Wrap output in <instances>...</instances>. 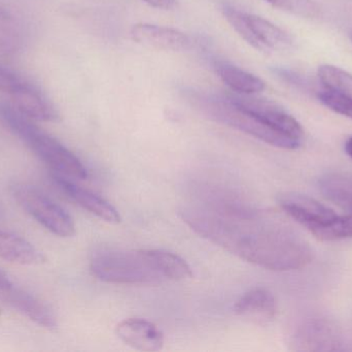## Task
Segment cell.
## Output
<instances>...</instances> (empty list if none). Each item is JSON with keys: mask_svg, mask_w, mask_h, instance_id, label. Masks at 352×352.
I'll return each mask as SVG.
<instances>
[{"mask_svg": "<svg viewBox=\"0 0 352 352\" xmlns=\"http://www.w3.org/2000/svg\"><path fill=\"white\" fill-rule=\"evenodd\" d=\"M52 180L70 200H74L91 214L111 225H118L121 222V216L117 209L98 194L78 185L69 180V177L60 175V174H52Z\"/></svg>", "mask_w": 352, "mask_h": 352, "instance_id": "8fae6325", "label": "cell"}, {"mask_svg": "<svg viewBox=\"0 0 352 352\" xmlns=\"http://www.w3.org/2000/svg\"><path fill=\"white\" fill-rule=\"evenodd\" d=\"M214 68L221 81L237 94L254 95L266 88L262 79L233 64L217 62Z\"/></svg>", "mask_w": 352, "mask_h": 352, "instance_id": "e0dca14e", "label": "cell"}, {"mask_svg": "<svg viewBox=\"0 0 352 352\" xmlns=\"http://www.w3.org/2000/svg\"><path fill=\"white\" fill-rule=\"evenodd\" d=\"M291 344L296 351H341L343 338L340 331L330 320L312 316L304 318L294 329Z\"/></svg>", "mask_w": 352, "mask_h": 352, "instance_id": "9c48e42d", "label": "cell"}, {"mask_svg": "<svg viewBox=\"0 0 352 352\" xmlns=\"http://www.w3.org/2000/svg\"><path fill=\"white\" fill-rule=\"evenodd\" d=\"M0 258L22 266H39L45 262V254L28 240L4 229H0Z\"/></svg>", "mask_w": 352, "mask_h": 352, "instance_id": "9a60e30c", "label": "cell"}, {"mask_svg": "<svg viewBox=\"0 0 352 352\" xmlns=\"http://www.w3.org/2000/svg\"><path fill=\"white\" fill-rule=\"evenodd\" d=\"M232 103L254 116L273 130H278L287 136L302 141L304 130L301 124L283 107L274 101L254 96V95L237 94L234 92L227 95Z\"/></svg>", "mask_w": 352, "mask_h": 352, "instance_id": "ba28073f", "label": "cell"}, {"mask_svg": "<svg viewBox=\"0 0 352 352\" xmlns=\"http://www.w3.org/2000/svg\"><path fill=\"white\" fill-rule=\"evenodd\" d=\"M349 37H351V39L352 41V30L351 31V32H349Z\"/></svg>", "mask_w": 352, "mask_h": 352, "instance_id": "4316f807", "label": "cell"}, {"mask_svg": "<svg viewBox=\"0 0 352 352\" xmlns=\"http://www.w3.org/2000/svg\"><path fill=\"white\" fill-rule=\"evenodd\" d=\"M148 6L159 10H171L175 6V0H144Z\"/></svg>", "mask_w": 352, "mask_h": 352, "instance_id": "603a6c76", "label": "cell"}, {"mask_svg": "<svg viewBox=\"0 0 352 352\" xmlns=\"http://www.w3.org/2000/svg\"><path fill=\"white\" fill-rule=\"evenodd\" d=\"M118 338L132 349L158 351L164 345V335L152 322L144 318H127L116 328Z\"/></svg>", "mask_w": 352, "mask_h": 352, "instance_id": "4fadbf2b", "label": "cell"}, {"mask_svg": "<svg viewBox=\"0 0 352 352\" xmlns=\"http://www.w3.org/2000/svg\"><path fill=\"white\" fill-rule=\"evenodd\" d=\"M318 76L324 88L352 96V74L338 66L324 64L318 70Z\"/></svg>", "mask_w": 352, "mask_h": 352, "instance_id": "ffe728a7", "label": "cell"}, {"mask_svg": "<svg viewBox=\"0 0 352 352\" xmlns=\"http://www.w3.org/2000/svg\"><path fill=\"white\" fill-rule=\"evenodd\" d=\"M132 39L140 45L164 51H188L192 47V41L188 34L160 25L140 23L130 31Z\"/></svg>", "mask_w": 352, "mask_h": 352, "instance_id": "7c38bea8", "label": "cell"}, {"mask_svg": "<svg viewBox=\"0 0 352 352\" xmlns=\"http://www.w3.org/2000/svg\"><path fill=\"white\" fill-rule=\"evenodd\" d=\"M281 209L312 235L324 241L352 238V215H338L314 198L299 194H285L278 200Z\"/></svg>", "mask_w": 352, "mask_h": 352, "instance_id": "5b68a950", "label": "cell"}, {"mask_svg": "<svg viewBox=\"0 0 352 352\" xmlns=\"http://www.w3.org/2000/svg\"><path fill=\"white\" fill-rule=\"evenodd\" d=\"M32 121L12 103L0 101V122L43 163L51 167L54 173L76 179H87L88 171L80 159Z\"/></svg>", "mask_w": 352, "mask_h": 352, "instance_id": "7a4b0ae2", "label": "cell"}, {"mask_svg": "<svg viewBox=\"0 0 352 352\" xmlns=\"http://www.w3.org/2000/svg\"><path fill=\"white\" fill-rule=\"evenodd\" d=\"M234 311L254 324H268L276 314V301L268 289L256 287L240 297L234 306Z\"/></svg>", "mask_w": 352, "mask_h": 352, "instance_id": "5bb4252c", "label": "cell"}, {"mask_svg": "<svg viewBox=\"0 0 352 352\" xmlns=\"http://www.w3.org/2000/svg\"><path fill=\"white\" fill-rule=\"evenodd\" d=\"M279 10L301 18H316L320 14V6L314 0H266Z\"/></svg>", "mask_w": 352, "mask_h": 352, "instance_id": "44dd1931", "label": "cell"}, {"mask_svg": "<svg viewBox=\"0 0 352 352\" xmlns=\"http://www.w3.org/2000/svg\"><path fill=\"white\" fill-rule=\"evenodd\" d=\"M324 198L342 208L351 211L352 207V176L349 174L331 173L318 182Z\"/></svg>", "mask_w": 352, "mask_h": 352, "instance_id": "ac0fdd59", "label": "cell"}, {"mask_svg": "<svg viewBox=\"0 0 352 352\" xmlns=\"http://www.w3.org/2000/svg\"><path fill=\"white\" fill-rule=\"evenodd\" d=\"M10 192L19 206L50 233L60 238H70L76 234L74 218L38 188L14 182L10 185Z\"/></svg>", "mask_w": 352, "mask_h": 352, "instance_id": "8992f818", "label": "cell"}, {"mask_svg": "<svg viewBox=\"0 0 352 352\" xmlns=\"http://www.w3.org/2000/svg\"><path fill=\"white\" fill-rule=\"evenodd\" d=\"M10 282H12V281L10 280L8 275H6V273H4L3 271L0 270V287L10 284Z\"/></svg>", "mask_w": 352, "mask_h": 352, "instance_id": "d4e9b609", "label": "cell"}, {"mask_svg": "<svg viewBox=\"0 0 352 352\" xmlns=\"http://www.w3.org/2000/svg\"><path fill=\"white\" fill-rule=\"evenodd\" d=\"M0 302L10 306L37 326L47 330L57 329L58 320L54 310L43 300L12 282L0 287Z\"/></svg>", "mask_w": 352, "mask_h": 352, "instance_id": "30bf717a", "label": "cell"}, {"mask_svg": "<svg viewBox=\"0 0 352 352\" xmlns=\"http://www.w3.org/2000/svg\"><path fill=\"white\" fill-rule=\"evenodd\" d=\"M318 97L328 109L352 120V96L324 89L318 92Z\"/></svg>", "mask_w": 352, "mask_h": 352, "instance_id": "7402d4cb", "label": "cell"}, {"mask_svg": "<svg viewBox=\"0 0 352 352\" xmlns=\"http://www.w3.org/2000/svg\"><path fill=\"white\" fill-rule=\"evenodd\" d=\"M92 274L113 284L156 285L165 282L155 264L152 250H95L90 258Z\"/></svg>", "mask_w": 352, "mask_h": 352, "instance_id": "3957f363", "label": "cell"}, {"mask_svg": "<svg viewBox=\"0 0 352 352\" xmlns=\"http://www.w3.org/2000/svg\"><path fill=\"white\" fill-rule=\"evenodd\" d=\"M12 14L3 6H0V22H6V21L10 20Z\"/></svg>", "mask_w": 352, "mask_h": 352, "instance_id": "cb8c5ba5", "label": "cell"}, {"mask_svg": "<svg viewBox=\"0 0 352 352\" xmlns=\"http://www.w3.org/2000/svg\"><path fill=\"white\" fill-rule=\"evenodd\" d=\"M188 96L194 107L203 115L214 120L215 122L239 130L276 148L296 150L301 147L302 141L273 130L248 112L240 109L228 96H219L195 91L188 93Z\"/></svg>", "mask_w": 352, "mask_h": 352, "instance_id": "277c9868", "label": "cell"}, {"mask_svg": "<svg viewBox=\"0 0 352 352\" xmlns=\"http://www.w3.org/2000/svg\"><path fill=\"white\" fill-rule=\"evenodd\" d=\"M345 149H346L347 154L352 158V136L347 141L346 145H345Z\"/></svg>", "mask_w": 352, "mask_h": 352, "instance_id": "484cf974", "label": "cell"}, {"mask_svg": "<svg viewBox=\"0 0 352 352\" xmlns=\"http://www.w3.org/2000/svg\"><path fill=\"white\" fill-rule=\"evenodd\" d=\"M0 92L8 95L12 101V105L33 121L59 120V112L45 92L18 72L1 64Z\"/></svg>", "mask_w": 352, "mask_h": 352, "instance_id": "52a82bcc", "label": "cell"}, {"mask_svg": "<svg viewBox=\"0 0 352 352\" xmlns=\"http://www.w3.org/2000/svg\"><path fill=\"white\" fill-rule=\"evenodd\" d=\"M351 212H352V207H351Z\"/></svg>", "mask_w": 352, "mask_h": 352, "instance_id": "83f0119b", "label": "cell"}, {"mask_svg": "<svg viewBox=\"0 0 352 352\" xmlns=\"http://www.w3.org/2000/svg\"><path fill=\"white\" fill-rule=\"evenodd\" d=\"M179 216L201 237L261 268L299 270L314 258L309 244L292 227L241 205H186Z\"/></svg>", "mask_w": 352, "mask_h": 352, "instance_id": "6da1fadb", "label": "cell"}, {"mask_svg": "<svg viewBox=\"0 0 352 352\" xmlns=\"http://www.w3.org/2000/svg\"><path fill=\"white\" fill-rule=\"evenodd\" d=\"M157 268L165 280L182 281L192 277V269L188 262L173 252L152 249Z\"/></svg>", "mask_w": 352, "mask_h": 352, "instance_id": "d6986e66", "label": "cell"}, {"mask_svg": "<svg viewBox=\"0 0 352 352\" xmlns=\"http://www.w3.org/2000/svg\"><path fill=\"white\" fill-rule=\"evenodd\" d=\"M246 14L258 51H287L294 47L293 37L283 29L262 17L248 12Z\"/></svg>", "mask_w": 352, "mask_h": 352, "instance_id": "2e32d148", "label": "cell"}]
</instances>
